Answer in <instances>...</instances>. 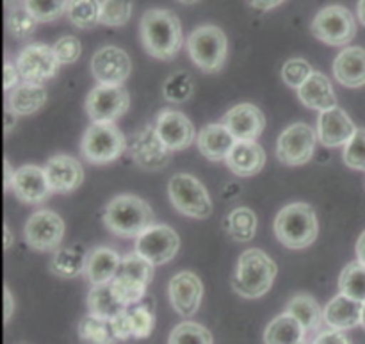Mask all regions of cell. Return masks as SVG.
<instances>
[{
  "label": "cell",
  "instance_id": "836d02e7",
  "mask_svg": "<svg viewBox=\"0 0 365 344\" xmlns=\"http://www.w3.org/2000/svg\"><path fill=\"white\" fill-rule=\"evenodd\" d=\"M78 338L82 344H116L118 339L114 335L109 320H102L93 314H88L78 323Z\"/></svg>",
  "mask_w": 365,
  "mask_h": 344
},
{
  "label": "cell",
  "instance_id": "603a6c76",
  "mask_svg": "<svg viewBox=\"0 0 365 344\" xmlns=\"http://www.w3.org/2000/svg\"><path fill=\"white\" fill-rule=\"evenodd\" d=\"M362 309L364 303L339 293L324 307V323L328 325V328H334V330H351V328L359 327L362 323Z\"/></svg>",
  "mask_w": 365,
  "mask_h": 344
},
{
  "label": "cell",
  "instance_id": "ab89813d",
  "mask_svg": "<svg viewBox=\"0 0 365 344\" xmlns=\"http://www.w3.org/2000/svg\"><path fill=\"white\" fill-rule=\"evenodd\" d=\"M38 24L39 21L24 6L9 7V11H7L6 27L13 38L27 39L36 31Z\"/></svg>",
  "mask_w": 365,
  "mask_h": 344
},
{
  "label": "cell",
  "instance_id": "d590c367",
  "mask_svg": "<svg viewBox=\"0 0 365 344\" xmlns=\"http://www.w3.org/2000/svg\"><path fill=\"white\" fill-rule=\"evenodd\" d=\"M66 16L77 29H93L100 24V0H70Z\"/></svg>",
  "mask_w": 365,
  "mask_h": 344
},
{
  "label": "cell",
  "instance_id": "5b68a950",
  "mask_svg": "<svg viewBox=\"0 0 365 344\" xmlns=\"http://www.w3.org/2000/svg\"><path fill=\"white\" fill-rule=\"evenodd\" d=\"M187 52L200 70L205 74H216L227 63V34L216 25H200L189 34Z\"/></svg>",
  "mask_w": 365,
  "mask_h": 344
},
{
  "label": "cell",
  "instance_id": "52a82bcc",
  "mask_svg": "<svg viewBox=\"0 0 365 344\" xmlns=\"http://www.w3.org/2000/svg\"><path fill=\"white\" fill-rule=\"evenodd\" d=\"M168 196L180 214L195 220H205L212 214V200L205 186L189 173H177L170 178Z\"/></svg>",
  "mask_w": 365,
  "mask_h": 344
},
{
  "label": "cell",
  "instance_id": "83f0119b",
  "mask_svg": "<svg viewBox=\"0 0 365 344\" xmlns=\"http://www.w3.org/2000/svg\"><path fill=\"white\" fill-rule=\"evenodd\" d=\"M6 107L13 111L16 116H27L41 109L46 102V89L43 84H32V82H21L13 91L6 93Z\"/></svg>",
  "mask_w": 365,
  "mask_h": 344
},
{
  "label": "cell",
  "instance_id": "60d3db41",
  "mask_svg": "<svg viewBox=\"0 0 365 344\" xmlns=\"http://www.w3.org/2000/svg\"><path fill=\"white\" fill-rule=\"evenodd\" d=\"M132 16V0H100V24L123 27Z\"/></svg>",
  "mask_w": 365,
  "mask_h": 344
},
{
  "label": "cell",
  "instance_id": "30bf717a",
  "mask_svg": "<svg viewBox=\"0 0 365 344\" xmlns=\"http://www.w3.org/2000/svg\"><path fill=\"white\" fill-rule=\"evenodd\" d=\"M25 243L36 252H57L64 238V221L48 209L31 214L24 228Z\"/></svg>",
  "mask_w": 365,
  "mask_h": 344
},
{
  "label": "cell",
  "instance_id": "c3c4849f",
  "mask_svg": "<svg viewBox=\"0 0 365 344\" xmlns=\"http://www.w3.org/2000/svg\"><path fill=\"white\" fill-rule=\"evenodd\" d=\"M110 327H113L114 335H116L118 341H128V339L134 338V330H132V321L128 309H125L123 313L118 314L116 318L110 320Z\"/></svg>",
  "mask_w": 365,
  "mask_h": 344
},
{
  "label": "cell",
  "instance_id": "11a10c76",
  "mask_svg": "<svg viewBox=\"0 0 365 344\" xmlns=\"http://www.w3.org/2000/svg\"><path fill=\"white\" fill-rule=\"evenodd\" d=\"M4 166H6V191H9V189H13V182H14V175H16V171L11 168L9 161H4Z\"/></svg>",
  "mask_w": 365,
  "mask_h": 344
},
{
  "label": "cell",
  "instance_id": "7a4b0ae2",
  "mask_svg": "<svg viewBox=\"0 0 365 344\" xmlns=\"http://www.w3.org/2000/svg\"><path fill=\"white\" fill-rule=\"evenodd\" d=\"M277 273V263L264 250L250 248L239 257L232 277V289L242 298H262L273 288Z\"/></svg>",
  "mask_w": 365,
  "mask_h": 344
},
{
  "label": "cell",
  "instance_id": "d6986e66",
  "mask_svg": "<svg viewBox=\"0 0 365 344\" xmlns=\"http://www.w3.org/2000/svg\"><path fill=\"white\" fill-rule=\"evenodd\" d=\"M355 132L356 127L353 120L339 106L319 113V118H317V139L323 146H328V148L346 146L349 139L355 136Z\"/></svg>",
  "mask_w": 365,
  "mask_h": 344
},
{
  "label": "cell",
  "instance_id": "d6a6232c",
  "mask_svg": "<svg viewBox=\"0 0 365 344\" xmlns=\"http://www.w3.org/2000/svg\"><path fill=\"white\" fill-rule=\"evenodd\" d=\"M227 232L239 243L252 241L257 234V216L250 207H235L225 220Z\"/></svg>",
  "mask_w": 365,
  "mask_h": 344
},
{
  "label": "cell",
  "instance_id": "ffe728a7",
  "mask_svg": "<svg viewBox=\"0 0 365 344\" xmlns=\"http://www.w3.org/2000/svg\"><path fill=\"white\" fill-rule=\"evenodd\" d=\"M45 173L48 177L50 188L53 193L68 195L81 188L84 182V168L75 157L66 153H57L50 157L45 164Z\"/></svg>",
  "mask_w": 365,
  "mask_h": 344
},
{
  "label": "cell",
  "instance_id": "8d00e7d4",
  "mask_svg": "<svg viewBox=\"0 0 365 344\" xmlns=\"http://www.w3.org/2000/svg\"><path fill=\"white\" fill-rule=\"evenodd\" d=\"M163 93L166 100L173 103H184L195 93V79L189 71L178 70L166 79L163 86Z\"/></svg>",
  "mask_w": 365,
  "mask_h": 344
},
{
  "label": "cell",
  "instance_id": "5bb4252c",
  "mask_svg": "<svg viewBox=\"0 0 365 344\" xmlns=\"http://www.w3.org/2000/svg\"><path fill=\"white\" fill-rule=\"evenodd\" d=\"M127 150L132 161L143 170H163L171 161V150L164 145L153 125L135 132Z\"/></svg>",
  "mask_w": 365,
  "mask_h": 344
},
{
  "label": "cell",
  "instance_id": "ac0fdd59",
  "mask_svg": "<svg viewBox=\"0 0 365 344\" xmlns=\"http://www.w3.org/2000/svg\"><path fill=\"white\" fill-rule=\"evenodd\" d=\"M221 123L237 141H257L266 128V116L259 107L246 102L232 107L221 118Z\"/></svg>",
  "mask_w": 365,
  "mask_h": 344
},
{
  "label": "cell",
  "instance_id": "7dc6e473",
  "mask_svg": "<svg viewBox=\"0 0 365 344\" xmlns=\"http://www.w3.org/2000/svg\"><path fill=\"white\" fill-rule=\"evenodd\" d=\"M52 49L61 64L75 63L82 54V45L75 36H63V38L57 39Z\"/></svg>",
  "mask_w": 365,
  "mask_h": 344
},
{
  "label": "cell",
  "instance_id": "e0dca14e",
  "mask_svg": "<svg viewBox=\"0 0 365 344\" xmlns=\"http://www.w3.org/2000/svg\"><path fill=\"white\" fill-rule=\"evenodd\" d=\"M170 303L175 313L182 318H191L198 313L203 298V284L192 271H180L168 285Z\"/></svg>",
  "mask_w": 365,
  "mask_h": 344
},
{
  "label": "cell",
  "instance_id": "94428289",
  "mask_svg": "<svg viewBox=\"0 0 365 344\" xmlns=\"http://www.w3.org/2000/svg\"><path fill=\"white\" fill-rule=\"evenodd\" d=\"M4 2H6V6H7V7H9L11 4H13V2H18V0H4Z\"/></svg>",
  "mask_w": 365,
  "mask_h": 344
},
{
  "label": "cell",
  "instance_id": "b9f144b4",
  "mask_svg": "<svg viewBox=\"0 0 365 344\" xmlns=\"http://www.w3.org/2000/svg\"><path fill=\"white\" fill-rule=\"evenodd\" d=\"M70 0H24L21 6L32 14L38 21L48 24L66 14Z\"/></svg>",
  "mask_w": 365,
  "mask_h": 344
},
{
  "label": "cell",
  "instance_id": "9c48e42d",
  "mask_svg": "<svg viewBox=\"0 0 365 344\" xmlns=\"http://www.w3.org/2000/svg\"><path fill=\"white\" fill-rule=\"evenodd\" d=\"M130 106V96L123 86L98 84L86 96V114L93 123H114Z\"/></svg>",
  "mask_w": 365,
  "mask_h": 344
},
{
  "label": "cell",
  "instance_id": "4dcf8cb0",
  "mask_svg": "<svg viewBox=\"0 0 365 344\" xmlns=\"http://www.w3.org/2000/svg\"><path fill=\"white\" fill-rule=\"evenodd\" d=\"M86 257H88V253L82 250L81 245L64 246V248L53 252L50 270L61 278H75L78 275H84Z\"/></svg>",
  "mask_w": 365,
  "mask_h": 344
},
{
  "label": "cell",
  "instance_id": "d4e9b609",
  "mask_svg": "<svg viewBox=\"0 0 365 344\" xmlns=\"http://www.w3.org/2000/svg\"><path fill=\"white\" fill-rule=\"evenodd\" d=\"M225 163L237 177H253L262 171L266 152L257 141H237Z\"/></svg>",
  "mask_w": 365,
  "mask_h": 344
},
{
  "label": "cell",
  "instance_id": "1f68e13d",
  "mask_svg": "<svg viewBox=\"0 0 365 344\" xmlns=\"http://www.w3.org/2000/svg\"><path fill=\"white\" fill-rule=\"evenodd\" d=\"M88 309L89 314L96 318H102V320H113L118 314L123 313L127 307L121 305L120 300L116 298V295L113 293L110 284H100L93 285L91 291L88 295Z\"/></svg>",
  "mask_w": 365,
  "mask_h": 344
},
{
  "label": "cell",
  "instance_id": "f35d334b",
  "mask_svg": "<svg viewBox=\"0 0 365 344\" xmlns=\"http://www.w3.org/2000/svg\"><path fill=\"white\" fill-rule=\"evenodd\" d=\"M168 344H214V339L203 325L184 321L171 330Z\"/></svg>",
  "mask_w": 365,
  "mask_h": 344
},
{
  "label": "cell",
  "instance_id": "277c9868",
  "mask_svg": "<svg viewBox=\"0 0 365 344\" xmlns=\"http://www.w3.org/2000/svg\"><path fill=\"white\" fill-rule=\"evenodd\" d=\"M319 234L316 211L305 202H294L278 211L274 218V236L291 250L309 248Z\"/></svg>",
  "mask_w": 365,
  "mask_h": 344
},
{
  "label": "cell",
  "instance_id": "9a60e30c",
  "mask_svg": "<svg viewBox=\"0 0 365 344\" xmlns=\"http://www.w3.org/2000/svg\"><path fill=\"white\" fill-rule=\"evenodd\" d=\"M91 71L98 84L123 86L132 71V61L123 49L107 45L93 56Z\"/></svg>",
  "mask_w": 365,
  "mask_h": 344
},
{
  "label": "cell",
  "instance_id": "8fae6325",
  "mask_svg": "<svg viewBox=\"0 0 365 344\" xmlns=\"http://www.w3.org/2000/svg\"><path fill=\"white\" fill-rule=\"evenodd\" d=\"M317 132L310 125L292 123L285 128L277 141V156L287 166H303L310 163L316 152Z\"/></svg>",
  "mask_w": 365,
  "mask_h": 344
},
{
  "label": "cell",
  "instance_id": "7bdbcfd3",
  "mask_svg": "<svg viewBox=\"0 0 365 344\" xmlns=\"http://www.w3.org/2000/svg\"><path fill=\"white\" fill-rule=\"evenodd\" d=\"M153 268L155 266L152 263H148L138 252H134L121 257V266L118 275H125V277H130L134 280L141 282V284L148 285L153 278Z\"/></svg>",
  "mask_w": 365,
  "mask_h": 344
},
{
  "label": "cell",
  "instance_id": "f1b7e54d",
  "mask_svg": "<svg viewBox=\"0 0 365 344\" xmlns=\"http://www.w3.org/2000/svg\"><path fill=\"white\" fill-rule=\"evenodd\" d=\"M285 313L291 314L307 332L317 330L321 323L324 321L323 310H321L319 303L314 300V296L307 295V293H299L289 300Z\"/></svg>",
  "mask_w": 365,
  "mask_h": 344
},
{
  "label": "cell",
  "instance_id": "4316f807",
  "mask_svg": "<svg viewBox=\"0 0 365 344\" xmlns=\"http://www.w3.org/2000/svg\"><path fill=\"white\" fill-rule=\"evenodd\" d=\"M198 150L207 157L209 161H227L230 156L232 148L235 146L237 139L228 132V128L223 123H209L200 131L198 138Z\"/></svg>",
  "mask_w": 365,
  "mask_h": 344
},
{
  "label": "cell",
  "instance_id": "7402d4cb",
  "mask_svg": "<svg viewBox=\"0 0 365 344\" xmlns=\"http://www.w3.org/2000/svg\"><path fill=\"white\" fill-rule=\"evenodd\" d=\"M121 257L114 250L96 246L86 257L84 277L91 285L110 284L120 273Z\"/></svg>",
  "mask_w": 365,
  "mask_h": 344
},
{
  "label": "cell",
  "instance_id": "6125c7cd",
  "mask_svg": "<svg viewBox=\"0 0 365 344\" xmlns=\"http://www.w3.org/2000/svg\"><path fill=\"white\" fill-rule=\"evenodd\" d=\"M299 344H305V343H299Z\"/></svg>",
  "mask_w": 365,
  "mask_h": 344
},
{
  "label": "cell",
  "instance_id": "e575fe53",
  "mask_svg": "<svg viewBox=\"0 0 365 344\" xmlns=\"http://www.w3.org/2000/svg\"><path fill=\"white\" fill-rule=\"evenodd\" d=\"M339 291L356 302L365 303V266L353 260L342 270L339 277Z\"/></svg>",
  "mask_w": 365,
  "mask_h": 344
},
{
  "label": "cell",
  "instance_id": "f546056e",
  "mask_svg": "<svg viewBox=\"0 0 365 344\" xmlns=\"http://www.w3.org/2000/svg\"><path fill=\"white\" fill-rule=\"evenodd\" d=\"M307 330L291 316L284 313L274 318L264 332L266 344H299L303 343Z\"/></svg>",
  "mask_w": 365,
  "mask_h": 344
},
{
  "label": "cell",
  "instance_id": "9f6ffc18",
  "mask_svg": "<svg viewBox=\"0 0 365 344\" xmlns=\"http://www.w3.org/2000/svg\"><path fill=\"white\" fill-rule=\"evenodd\" d=\"M359 20L365 25V0H359Z\"/></svg>",
  "mask_w": 365,
  "mask_h": 344
},
{
  "label": "cell",
  "instance_id": "3957f363",
  "mask_svg": "<svg viewBox=\"0 0 365 344\" xmlns=\"http://www.w3.org/2000/svg\"><path fill=\"white\" fill-rule=\"evenodd\" d=\"M155 220L153 209L135 195H118L103 211V223L120 238H139Z\"/></svg>",
  "mask_w": 365,
  "mask_h": 344
},
{
  "label": "cell",
  "instance_id": "7c38bea8",
  "mask_svg": "<svg viewBox=\"0 0 365 344\" xmlns=\"http://www.w3.org/2000/svg\"><path fill=\"white\" fill-rule=\"evenodd\" d=\"M178 250L180 238L173 228L163 223H153L139 238H135V252L153 266H163L173 260Z\"/></svg>",
  "mask_w": 365,
  "mask_h": 344
},
{
  "label": "cell",
  "instance_id": "44dd1931",
  "mask_svg": "<svg viewBox=\"0 0 365 344\" xmlns=\"http://www.w3.org/2000/svg\"><path fill=\"white\" fill-rule=\"evenodd\" d=\"M13 191L25 203H41L53 193L45 168L36 166V164H25L18 168L14 175Z\"/></svg>",
  "mask_w": 365,
  "mask_h": 344
},
{
  "label": "cell",
  "instance_id": "74e56055",
  "mask_svg": "<svg viewBox=\"0 0 365 344\" xmlns=\"http://www.w3.org/2000/svg\"><path fill=\"white\" fill-rule=\"evenodd\" d=\"M110 288H113V293L120 300L121 305L128 309L132 305H139V302L145 298L148 285L141 284L130 277H125V275H116V278L110 282Z\"/></svg>",
  "mask_w": 365,
  "mask_h": 344
},
{
  "label": "cell",
  "instance_id": "db71d44e",
  "mask_svg": "<svg viewBox=\"0 0 365 344\" xmlns=\"http://www.w3.org/2000/svg\"><path fill=\"white\" fill-rule=\"evenodd\" d=\"M356 260H359L360 264H364L365 266V231L362 232V236L359 238V241H356Z\"/></svg>",
  "mask_w": 365,
  "mask_h": 344
},
{
  "label": "cell",
  "instance_id": "816d5d0a",
  "mask_svg": "<svg viewBox=\"0 0 365 344\" xmlns=\"http://www.w3.org/2000/svg\"><path fill=\"white\" fill-rule=\"evenodd\" d=\"M284 2L285 0H250V4H252L255 9H260V11H271Z\"/></svg>",
  "mask_w": 365,
  "mask_h": 344
},
{
  "label": "cell",
  "instance_id": "4fadbf2b",
  "mask_svg": "<svg viewBox=\"0 0 365 344\" xmlns=\"http://www.w3.org/2000/svg\"><path fill=\"white\" fill-rule=\"evenodd\" d=\"M61 63L52 46L43 43L27 45L16 57V68L24 82L43 84L48 79L56 77Z\"/></svg>",
  "mask_w": 365,
  "mask_h": 344
},
{
  "label": "cell",
  "instance_id": "cb8c5ba5",
  "mask_svg": "<svg viewBox=\"0 0 365 344\" xmlns=\"http://www.w3.org/2000/svg\"><path fill=\"white\" fill-rule=\"evenodd\" d=\"M334 75L346 88L365 86V49L346 46L334 61Z\"/></svg>",
  "mask_w": 365,
  "mask_h": 344
},
{
  "label": "cell",
  "instance_id": "2e32d148",
  "mask_svg": "<svg viewBox=\"0 0 365 344\" xmlns=\"http://www.w3.org/2000/svg\"><path fill=\"white\" fill-rule=\"evenodd\" d=\"M153 127L171 152H180V150L189 148L198 138L192 121L180 111L163 109L157 114Z\"/></svg>",
  "mask_w": 365,
  "mask_h": 344
},
{
  "label": "cell",
  "instance_id": "6da1fadb",
  "mask_svg": "<svg viewBox=\"0 0 365 344\" xmlns=\"http://www.w3.org/2000/svg\"><path fill=\"white\" fill-rule=\"evenodd\" d=\"M139 36L146 52L160 61H171L184 45V32L177 14L170 9H148L139 21Z\"/></svg>",
  "mask_w": 365,
  "mask_h": 344
},
{
  "label": "cell",
  "instance_id": "681fc988",
  "mask_svg": "<svg viewBox=\"0 0 365 344\" xmlns=\"http://www.w3.org/2000/svg\"><path fill=\"white\" fill-rule=\"evenodd\" d=\"M312 344H351L349 339L346 338L344 332L334 330V328H328V330L321 332Z\"/></svg>",
  "mask_w": 365,
  "mask_h": 344
},
{
  "label": "cell",
  "instance_id": "484cf974",
  "mask_svg": "<svg viewBox=\"0 0 365 344\" xmlns=\"http://www.w3.org/2000/svg\"><path fill=\"white\" fill-rule=\"evenodd\" d=\"M298 98L303 106L319 111V113L337 107V95L334 91V86L330 79L321 71H314L309 81L298 89Z\"/></svg>",
  "mask_w": 365,
  "mask_h": 344
},
{
  "label": "cell",
  "instance_id": "f907efd6",
  "mask_svg": "<svg viewBox=\"0 0 365 344\" xmlns=\"http://www.w3.org/2000/svg\"><path fill=\"white\" fill-rule=\"evenodd\" d=\"M18 79H20V71H18L16 64H13L11 61L6 59V63H4V89H6V93L13 91V89L20 84Z\"/></svg>",
  "mask_w": 365,
  "mask_h": 344
},
{
  "label": "cell",
  "instance_id": "f5cc1de1",
  "mask_svg": "<svg viewBox=\"0 0 365 344\" xmlns=\"http://www.w3.org/2000/svg\"><path fill=\"white\" fill-rule=\"evenodd\" d=\"M4 293H6V314H4V318H6V323L11 320V314H13L14 310V300H13V295H11L9 288L6 285V289H4Z\"/></svg>",
  "mask_w": 365,
  "mask_h": 344
},
{
  "label": "cell",
  "instance_id": "ba28073f",
  "mask_svg": "<svg viewBox=\"0 0 365 344\" xmlns=\"http://www.w3.org/2000/svg\"><path fill=\"white\" fill-rule=\"evenodd\" d=\"M312 34L330 46H346L356 36V21L344 6H327L312 21Z\"/></svg>",
  "mask_w": 365,
  "mask_h": 344
},
{
  "label": "cell",
  "instance_id": "91938a15",
  "mask_svg": "<svg viewBox=\"0 0 365 344\" xmlns=\"http://www.w3.org/2000/svg\"><path fill=\"white\" fill-rule=\"evenodd\" d=\"M178 2H182V4H195V2H198V0H178Z\"/></svg>",
  "mask_w": 365,
  "mask_h": 344
},
{
  "label": "cell",
  "instance_id": "680465c9",
  "mask_svg": "<svg viewBox=\"0 0 365 344\" xmlns=\"http://www.w3.org/2000/svg\"><path fill=\"white\" fill-rule=\"evenodd\" d=\"M360 327L365 330V303H364V309H362V323H360Z\"/></svg>",
  "mask_w": 365,
  "mask_h": 344
},
{
  "label": "cell",
  "instance_id": "6f0895ef",
  "mask_svg": "<svg viewBox=\"0 0 365 344\" xmlns=\"http://www.w3.org/2000/svg\"><path fill=\"white\" fill-rule=\"evenodd\" d=\"M11 246V231L9 227H6V248H9Z\"/></svg>",
  "mask_w": 365,
  "mask_h": 344
},
{
  "label": "cell",
  "instance_id": "ee69618b",
  "mask_svg": "<svg viewBox=\"0 0 365 344\" xmlns=\"http://www.w3.org/2000/svg\"><path fill=\"white\" fill-rule=\"evenodd\" d=\"M312 74L314 68L310 66L309 61L302 59V57H292V59L285 61V64L282 66V79L289 88L294 89L302 88Z\"/></svg>",
  "mask_w": 365,
  "mask_h": 344
},
{
  "label": "cell",
  "instance_id": "bcb514c9",
  "mask_svg": "<svg viewBox=\"0 0 365 344\" xmlns=\"http://www.w3.org/2000/svg\"><path fill=\"white\" fill-rule=\"evenodd\" d=\"M128 314H130L134 338L135 339L150 338L153 332V327H155V316H153L152 309L146 305H134L132 309L128 307Z\"/></svg>",
  "mask_w": 365,
  "mask_h": 344
},
{
  "label": "cell",
  "instance_id": "8992f818",
  "mask_svg": "<svg viewBox=\"0 0 365 344\" xmlns=\"http://www.w3.org/2000/svg\"><path fill=\"white\" fill-rule=\"evenodd\" d=\"M128 148L123 132L114 123H91L81 141V153L91 164H110Z\"/></svg>",
  "mask_w": 365,
  "mask_h": 344
},
{
  "label": "cell",
  "instance_id": "f6af8a7d",
  "mask_svg": "<svg viewBox=\"0 0 365 344\" xmlns=\"http://www.w3.org/2000/svg\"><path fill=\"white\" fill-rule=\"evenodd\" d=\"M342 161L351 170L365 171V128H356L355 136L344 146Z\"/></svg>",
  "mask_w": 365,
  "mask_h": 344
}]
</instances>
